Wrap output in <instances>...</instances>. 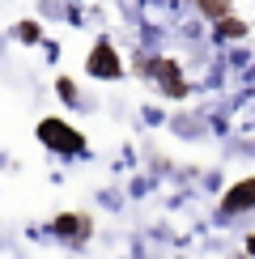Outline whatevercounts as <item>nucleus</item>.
<instances>
[{"instance_id":"4","label":"nucleus","mask_w":255,"mask_h":259,"mask_svg":"<svg viewBox=\"0 0 255 259\" xmlns=\"http://www.w3.org/2000/svg\"><path fill=\"white\" fill-rule=\"evenodd\" d=\"M251 204H255V179H242L238 187L226 191V212H242V208H251Z\"/></svg>"},{"instance_id":"3","label":"nucleus","mask_w":255,"mask_h":259,"mask_svg":"<svg viewBox=\"0 0 255 259\" xmlns=\"http://www.w3.org/2000/svg\"><path fill=\"white\" fill-rule=\"evenodd\" d=\"M149 72H157V81H162V90L170 94V98L183 94V77H179V64L175 60H153V64H149Z\"/></svg>"},{"instance_id":"7","label":"nucleus","mask_w":255,"mask_h":259,"mask_svg":"<svg viewBox=\"0 0 255 259\" xmlns=\"http://www.w3.org/2000/svg\"><path fill=\"white\" fill-rule=\"evenodd\" d=\"M21 38H26V42L38 38V26H34V21H26V26H21Z\"/></svg>"},{"instance_id":"5","label":"nucleus","mask_w":255,"mask_h":259,"mask_svg":"<svg viewBox=\"0 0 255 259\" xmlns=\"http://www.w3.org/2000/svg\"><path fill=\"white\" fill-rule=\"evenodd\" d=\"M230 5H234V0H196V9H200V13H208L212 21L230 17Z\"/></svg>"},{"instance_id":"1","label":"nucleus","mask_w":255,"mask_h":259,"mask_svg":"<svg viewBox=\"0 0 255 259\" xmlns=\"http://www.w3.org/2000/svg\"><path fill=\"white\" fill-rule=\"evenodd\" d=\"M38 140L51 145V149H60V153H81V149H85V140L72 132L68 123H60V119H42L38 123Z\"/></svg>"},{"instance_id":"2","label":"nucleus","mask_w":255,"mask_h":259,"mask_svg":"<svg viewBox=\"0 0 255 259\" xmlns=\"http://www.w3.org/2000/svg\"><path fill=\"white\" fill-rule=\"evenodd\" d=\"M90 72H94V77H102V81L119 77V60H115V51H111V42H106V38L94 47V56H90Z\"/></svg>"},{"instance_id":"6","label":"nucleus","mask_w":255,"mask_h":259,"mask_svg":"<svg viewBox=\"0 0 255 259\" xmlns=\"http://www.w3.org/2000/svg\"><path fill=\"white\" fill-rule=\"evenodd\" d=\"M217 34H226V38H242V34H247V21H238V17H221V21H217Z\"/></svg>"},{"instance_id":"8","label":"nucleus","mask_w":255,"mask_h":259,"mask_svg":"<svg viewBox=\"0 0 255 259\" xmlns=\"http://www.w3.org/2000/svg\"><path fill=\"white\" fill-rule=\"evenodd\" d=\"M251 251H255V238H251Z\"/></svg>"}]
</instances>
